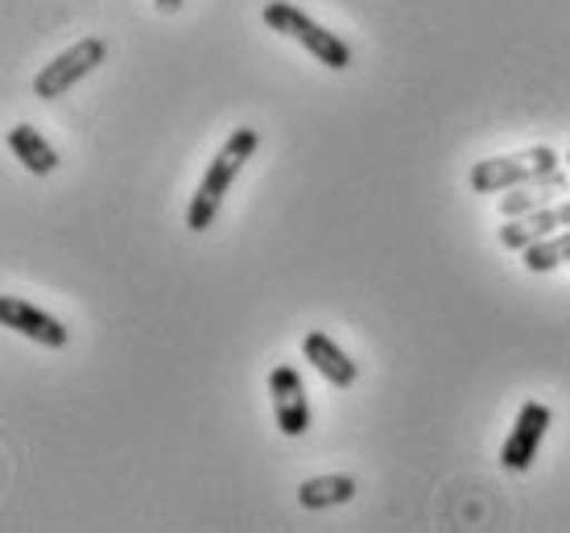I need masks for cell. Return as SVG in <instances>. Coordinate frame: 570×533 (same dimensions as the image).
Listing matches in <instances>:
<instances>
[{
  "label": "cell",
  "mask_w": 570,
  "mask_h": 533,
  "mask_svg": "<svg viewBox=\"0 0 570 533\" xmlns=\"http://www.w3.org/2000/svg\"><path fill=\"white\" fill-rule=\"evenodd\" d=\"M261 145V132L257 129H236L224 141V149L212 158V166H207V174H203L199 190L190 195V207H186V228L190 231H207L215 224V216H219V207H224V195L232 190V182H236V174L244 170V161L257 154Z\"/></svg>",
  "instance_id": "obj_1"
},
{
  "label": "cell",
  "mask_w": 570,
  "mask_h": 533,
  "mask_svg": "<svg viewBox=\"0 0 570 533\" xmlns=\"http://www.w3.org/2000/svg\"><path fill=\"white\" fill-rule=\"evenodd\" d=\"M265 26L277 29L282 38H294L298 46H306L323 67L331 71H347L352 67V46L335 38V29H323L314 17H306L302 9H294L289 0H269L265 4Z\"/></svg>",
  "instance_id": "obj_2"
},
{
  "label": "cell",
  "mask_w": 570,
  "mask_h": 533,
  "mask_svg": "<svg viewBox=\"0 0 570 533\" xmlns=\"http://www.w3.org/2000/svg\"><path fill=\"white\" fill-rule=\"evenodd\" d=\"M558 170V154L550 145H533V149H521V154H509V158H484L475 161L468 174V182L475 195H497V190H513L525 187L533 178H546V174Z\"/></svg>",
  "instance_id": "obj_3"
},
{
  "label": "cell",
  "mask_w": 570,
  "mask_h": 533,
  "mask_svg": "<svg viewBox=\"0 0 570 533\" xmlns=\"http://www.w3.org/2000/svg\"><path fill=\"white\" fill-rule=\"evenodd\" d=\"M104 55H108V46H104L100 38L75 42L71 50H62L55 62H46L42 71H38V79H33V96H38V100H58V96H67L79 79H87V75L100 67Z\"/></svg>",
  "instance_id": "obj_4"
},
{
  "label": "cell",
  "mask_w": 570,
  "mask_h": 533,
  "mask_svg": "<svg viewBox=\"0 0 570 533\" xmlns=\"http://www.w3.org/2000/svg\"><path fill=\"white\" fill-rule=\"evenodd\" d=\"M550 405L542 402H525L521 405V414L513 422V434L504 438V447H500V467L504 472H529L533 460H538V451H542V438L550 431Z\"/></svg>",
  "instance_id": "obj_5"
},
{
  "label": "cell",
  "mask_w": 570,
  "mask_h": 533,
  "mask_svg": "<svg viewBox=\"0 0 570 533\" xmlns=\"http://www.w3.org/2000/svg\"><path fill=\"white\" fill-rule=\"evenodd\" d=\"M269 393H273V414H277V426H282L285 438H302L311 431V402H306V385L294 364H277L269 376Z\"/></svg>",
  "instance_id": "obj_6"
},
{
  "label": "cell",
  "mask_w": 570,
  "mask_h": 533,
  "mask_svg": "<svg viewBox=\"0 0 570 533\" xmlns=\"http://www.w3.org/2000/svg\"><path fill=\"white\" fill-rule=\"evenodd\" d=\"M0 323H4L9 332L33 339V344L55 347V352L71 344V332H67L55 315H46V310H38V306L26 303V298H17V294H4V298H0Z\"/></svg>",
  "instance_id": "obj_7"
},
{
  "label": "cell",
  "mask_w": 570,
  "mask_h": 533,
  "mask_svg": "<svg viewBox=\"0 0 570 533\" xmlns=\"http://www.w3.org/2000/svg\"><path fill=\"white\" fill-rule=\"evenodd\" d=\"M570 228V199L558 203V207H542V211H529V216H517L500 228V248H513V253H525L533 240L542 236H554V231Z\"/></svg>",
  "instance_id": "obj_8"
},
{
  "label": "cell",
  "mask_w": 570,
  "mask_h": 533,
  "mask_svg": "<svg viewBox=\"0 0 570 533\" xmlns=\"http://www.w3.org/2000/svg\"><path fill=\"white\" fill-rule=\"evenodd\" d=\"M302 352H306V361L327 376L335 389H352V385H356V376H360L356 361H352V356H347V352H343L327 332L306 335V339H302Z\"/></svg>",
  "instance_id": "obj_9"
},
{
  "label": "cell",
  "mask_w": 570,
  "mask_h": 533,
  "mask_svg": "<svg viewBox=\"0 0 570 533\" xmlns=\"http://www.w3.org/2000/svg\"><path fill=\"white\" fill-rule=\"evenodd\" d=\"M562 190H567V174L554 170V174H546V178L525 182V187L500 190V211H504L509 219L529 216V211H542L546 203L554 199V195H562Z\"/></svg>",
  "instance_id": "obj_10"
},
{
  "label": "cell",
  "mask_w": 570,
  "mask_h": 533,
  "mask_svg": "<svg viewBox=\"0 0 570 533\" xmlns=\"http://www.w3.org/2000/svg\"><path fill=\"white\" fill-rule=\"evenodd\" d=\"M9 149H13V158L21 161L29 174H55L58 170V149L46 141L33 125H13V129H9Z\"/></svg>",
  "instance_id": "obj_11"
},
{
  "label": "cell",
  "mask_w": 570,
  "mask_h": 533,
  "mask_svg": "<svg viewBox=\"0 0 570 533\" xmlns=\"http://www.w3.org/2000/svg\"><path fill=\"white\" fill-rule=\"evenodd\" d=\"M356 496V480L352 476H318V480H306L298 488V505L302 509H331V505H343V501H352Z\"/></svg>",
  "instance_id": "obj_12"
},
{
  "label": "cell",
  "mask_w": 570,
  "mask_h": 533,
  "mask_svg": "<svg viewBox=\"0 0 570 533\" xmlns=\"http://www.w3.org/2000/svg\"><path fill=\"white\" fill-rule=\"evenodd\" d=\"M567 260H570V228L533 240V245L525 248V260H521V265H525L529 274H550V269L567 265Z\"/></svg>",
  "instance_id": "obj_13"
},
{
  "label": "cell",
  "mask_w": 570,
  "mask_h": 533,
  "mask_svg": "<svg viewBox=\"0 0 570 533\" xmlns=\"http://www.w3.org/2000/svg\"><path fill=\"white\" fill-rule=\"evenodd\" d=\"M157 9H161V13H178V9H183V0H157Z\"/></svg>",
  "instance_id": "obj_14"
},
{
  "label": "cell",
  "mask_w": 570,
  "mask_h": 533,
  "mask_svg": "<svg viewBox=\"0 0 570 533\" xmlns=\"http://www.w3.org/2000/svg\"><path fill=\"white\" fill-rule=\"evenodd\" d=\"M567 161H570V154H567Z\"/></svg>",
  "instance_id": "obj_15"
}]
</instances>
